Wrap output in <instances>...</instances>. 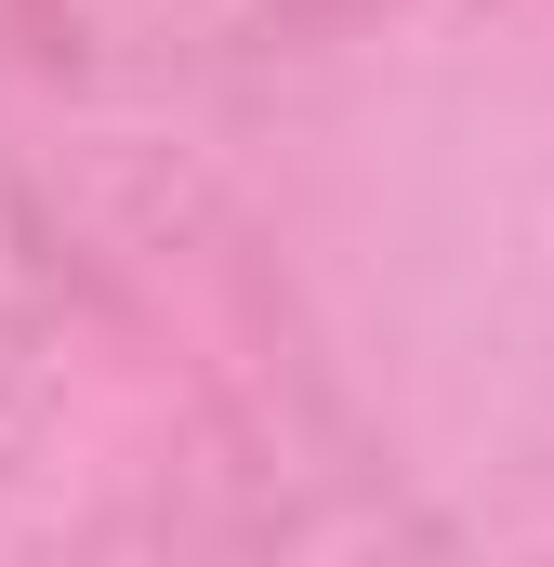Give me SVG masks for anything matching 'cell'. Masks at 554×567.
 <instances>
[]
</instances>
